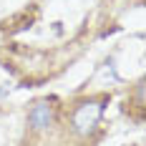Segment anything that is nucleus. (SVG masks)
I'll list each match as a JSON object with an SVG mask.
<instances>
[{
	"label": "nucleus",
	"instance_id": "obj_1",
	"mask_svg": "<svg viewBox=\"0 0 146 146\" xmlns=\"http://www.w3.org/2000/svg\"><path fill=\"white\" fill-rule=\"evenodd\" d=\"M103 116V103L101 101H83L76 106V111H73V131L81 133V136H88V133L93 131L96 126H98V121Z\"/></svg>",
	"mask_w": 146,
	"mask_h": 146
},
{
	"label": "nucleus",
	"instance_id": "obj_2",
	"mask_svg": "<svg viewBox=\"0 0 146 146\" xmlns=\"http://www.w3.org/2000/svg\"><path fill=\"white\" fill-rule=\"evenodd\" d=\"M28 121H30V126H33L35 131L48 129L50 121H53V106H48V103H35V106L30 108V113H28Z\"/></svg>",
	"mask_w": 146,
	"mask_h": 146
}]
</instances>
